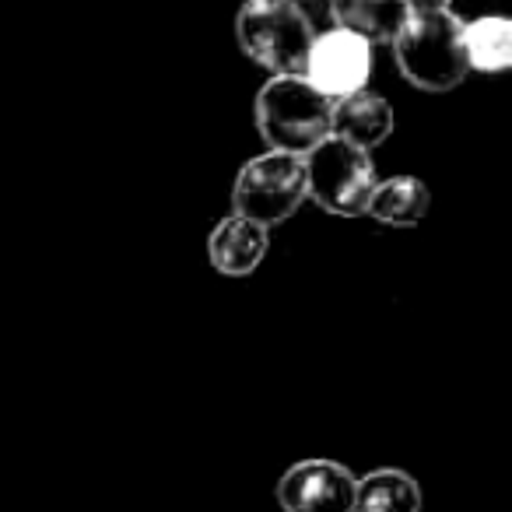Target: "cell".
Listing matches in <instances>:
<instances>
[{
  "instance_id": "cell-1",
  "label": "cell",
  "mask_w": 512,
  "mask_h": 512,
  "mask_svg": "<svg viewBox=\"0 0 512 512\" xmlns=\"http://www.w3.org/2000/svg\"><path fill=\"white\" fill-rule=\"evenodd\" d=\"M334 102L316 92L302 74H278L267 81L253 102L256 130L271 144V151L309 155L316 144L330 137Z\"/></svg>"
},
{
  "instance_id": "cell-2",
  "label": "cell",
  "mask_w": 512,
  "mask_h": 512,
  "mask_svg": "<svg viewBox=\"0 0 512 512\" xmlns=\"http://www.w3.org/2000/svg\"><path fill=\"white\" fill-rule=\"evenodd\" d=\"M390 46L400 74L421 92H449L470 74L463 53V18L453 11L411 15Z\"/></svg>"
},
{
  "instance_id": "cell-3",
  "label": "cell",
  "mask_w": 512,
  "mask_h": 512,
  "mask_svg": "<svg viewBox=\"0 0 512 512\" xmlns=\"http://www.w3.org/2000/svg\"><path fill=\"white\" fill-rule=\"evenodd\" d=\"M235 39L253 64L278 78L306 71L316 29L295 0H246L235 15Z\"/></svg>"
},
{
  "instance_id": "cell-4",
  "label": "cell",
  "mask_w": 512,
  "mask_h": 512,
  "mask_svg": "<svg viewBox=\"0 0 512 512\" xmlns=\"http://www.w3.org/2000/svg\"><path fill=\"white\" fill-rule=\"evenodd\" d=\"M309 200L306 158L288 151H264L249 158L232 183V214L256 221L271 232Z\"/></svg>"
},
{
  "instance_id": "cell-5",
  "label": "cell",
  "mask_w": 512,
  "mask_h": 512,
  "mask_svg": "<svg viewBox=\"0 0 512 512\" xmlns=\"http://www.w3.org/2000/svg\"><path fill=\"white\" fill-rule=\"evenodd\" d=\"M302 158H306L309 200H316L327 214H341V218L365 214L372 190L379 183L372 151L355 148L341 137H327Z\"/></svg>"
},
{
  "instance_id": "cell-6",
  "label": "cell",
  "mask_w": 512,
  "mask_h": 512,
  "mask_svg": "<svg viewBox=\"0 0 512 512\" xmlns=\"http://www.w3.org/2000/svg\"><path fill=\"white\" fill-rule=\"evenodd\" d=\"M372 43H365L362 36L344 29H330L323 36L313 39V50L306 57V71L302 78L323 92L330 102L344 99V95H355L369 88L372 78Z\"/></svg>"
},
{
  "instance_id": "cell-7",
  "label": "cell",
  "mask_w": 512,
  "mask_h": 512,
  "mask_svg": "<svg viewBox=\"0 0 512 512\" xmlns=\"http://www.w3.org/2000/svg\"><path fill=\"white\" fill-rule=\"evenodd\" d=\"M358 477L334 460H302L278 481L285 512H355Z\"/></svg>"
},
{
  "instance_id": "cell-8",
  "label": "cell",
  "mask_w": 512,
  "mask_h": 512,
  "mask_svg": "<svg viewBox=\"0 0 512 512\" xmlns=\"http://www.w3.org/2000/svg\"><path fill=\"white\" fill-rule=\"evenodd\" d=\"M267 249H271V235L264 225L242 218V214H228L214 225L211 239H207V256L211 267L225 278H246L256 267L264 264Z\"/></svg>"
},
{
  "instance_id": "cell-9",
  "label": "cell",
  "mask_w": 512,
  "mask_h": 512,
  "mask_svg": "<svg viewBox=\"0 0 512 512\" xmlns=\"http://www.w3.org/2000/svg\"><path fill=\"white\" fill-rule=\"evenodd\" d=\"M393 134V106L376 92H355L334 102L330 113V137L355 144L362 151H372Z\"/></svg>"
},
{
  "instance_id": "cell-10",
  "label": "cell",
  "mask_w": 512,
  "mask_h": 512,
  "mask_svg": "<svg viewBox=\"0 0 512 512\" xmlns=\"http://www.w3.org/2000/svg\"><path fill=\"white\" fill-rule=\"evenodd\" d=\"M334 29L355 32L365 43H393L404 22L411 18L407 0H330Z\"/></svg>"
},
{
  "instance_id": "cell-11",
  "label": "cell",
  "mask_w": 512,
  "mask_h": 512,
  "mask_svg": "<svg viewBox=\"0 0 512 512\" xmlns=\"http://www.w3.org/2000/svg\"><path fill=\"white\" fill-rule=\"evenodd\" d=\"M428 207H432V193H428V186L421 183V179L390 176V179H383V183H376L365 214H369L372 221H379V225L411 228L425 218Z\"/></svg>"
},
{
  "instance_id": "cell-12",
  "label": "cell",
  "mask_w": 512,
  "mask_h": 512,
  "mask_svg": "<svg viewBox=\"0 0 512 512\" xmlns=\"http://www.w3.org/2000/svg\"><path fill=\"white\" fill-rule=\"evenodd\" d=\"M355 512H421V488L404 470H372L358 477Z\"/></svg>"
},
{
  "instance_id": "cell-13",
  "label": "cell",
  "mask_w": 512,
  "mask_h": 512,
  "mask_svg": "<svg viewBox=\"0 0 512 512\" xmlns=\"http://www.w3.org/2000/svg\"><path fill=\"white\" fill-rule=\"evenodd\" d=\"M463 53L470 71L502 74L512 64V22L502 15H484L477 22H463Z\"/></svg>"
},
{
  "instance_id": "cell-14",
  "label": "cell",
  "mask_w": 512,
  "mask_h": 512,
  "mask_svg": "<svg viewBox=\"0 0 512 512\" xmlns=\"http://www.w3.org/2000/svg\"><path fill=\"white\" fill-rule=\"evenodd\" d=\"M453 0H407V11L411 15H435V11H449Z\"/></svg>"
}]
</instances>
